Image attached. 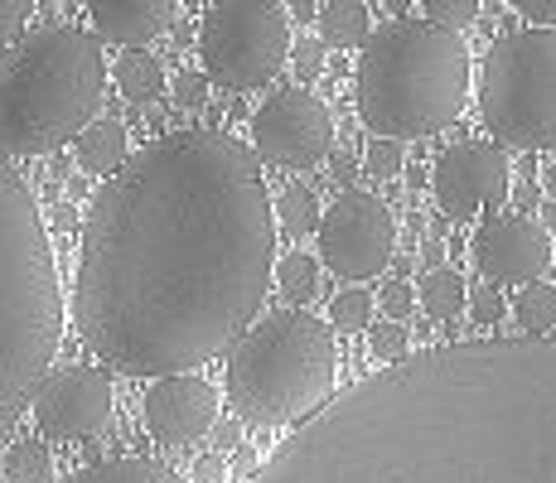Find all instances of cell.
<instances>
[{"label":"cell","instance_id":"35","mask_svg":"<svg viewBox=\"0 0 556 483\" xmlns=\"http://www.w3.org/2000/svg\"><path fill=\"white\" fill-rule=\"evenodd\" d=\"M213 440H218V449H238L242 445V425L238 421H218L213 425Z\"/></svg>","mask_w":556,"mask_h":483},{"label":"cell","instance_id":"17","mask_svg":"<svg viewBox=\"0 0 556 483\" xmlns=\"http://www.w3.org/2000/svg\"><path fill=\"white\" fill-rule=\"evenodd\" d=\"M112 82L126 102H155V97L165 92V68H160V59H151L146 49H131L112 63Z\"/></svg>","mask_w":556,"mask_h":483},{"label":"cell","instance_id":"1","mask_svg":"<svg viewBox=\"0 0 556 483\" xmlns=\"http://www.w3.org/2000/svg\"><path fill=\"white\" fill-rule=\"evenodd\" d=\"M276 203L248 145L175 131L136 150L83 223L73 319L131 378H179L256 319L276 276Z\"/></svg>","mask_w":556,"mask_h":483},{"label":"cell","instance_id":"15","mask_svg":"<svg viewBox=\"0 0 556 483\" xmlns=\"http://www.w3.org/2000/svg\"><path fill=\"white\" fill-rule=\"evenodd\" d=\"M126 160H131V155H126V126L116 122V116H102V122H92L88 131H83L78 165L88 169V175H106V179H112Z\"/></svg>","mask_w":556,"mask_h":483},{"label":"cell","instance_id":"11","mask_svg":"<svg viewBox=\"0 0 556 483\" xmlns=\"http://www.w3.org/2000/svg\"><path fill=\"white\" fill-rule=\"evenodd\" d=\"M35 421L49 440H88L112 421L106 368H59L35 396Z\"/></svg>","mask_w":556,"mask_h":483},{"label":"cell","instance_id":"25","mask_svg":"<svg viewBox=\"0 0 556 483\" xmlns=\"http://www.w3.org/2000/svg\"><path fill=\"white\" fill-rule=\"evenodd\" d=\"M421 15L441 29H465L479 20V0H426Z\"/></svg>","mask_w":556,"mask_h":483},{"label":"cell","instance_id":"9","mask_svg":"<svg viewBox=\"0 0 556 483\" xmlns=\"http://www.w3.org/2000/svg\"><path fill=\"white\" fill-rule=\"evenodd\" d=\"M252 141L256 155L286 169H309L329 155L334 145V116L305 88H281L262 102V112L252 116Z\"/></svg>","mask_w":556,"mask_h":483},{"label":"cell","instance_id":"22","mask_svg":"<svg viewBox=\"0 0 556 483\" xmlns=\"http://www.w3.org/2000/svg\"><path fill=\"white\" fill-rule=\"evenodd\" d=\"M276 223H281L286 232H295V238H305V232H319V223H325V208H319L315 189H305V185L281 189V199H276Z\"/></svg>","mask_w":556,"mask_h":483},{"label":"cell","instance_id":"27","mask_svg":"<svg viewBox=\"0 0 556 483\" xmlns=\"http://www.w3.org/2000/svg\"><path fill=\"white\" fill-rule=\"evenodd\" d=\"M402 145L397 141H372L368 145V155H363V169L368 175H378V179H397L402 175Z\"/></svg>","mask_w":556,"mask_h":483},{"label":"cell","instance_id":"18","mask_svg":"<svg viewBox=\"0 0 556 483\" xmlns=\"http://www.w3.org/2000/svg\"><path fill=\"white\" fill-rule=\"evenodd\" d=\"M63 483H185V474H175L169 465H155V459H106V465L78 469Z\"/></svg>","mask_w":556,"mask_h":483},{"label":"cell","instance_id":"24","mask_svg":"<svg viewBox=\"0 0 556 483\" xmlns=\"http://www.w3.org/2000/svg\"><path fill=\"white\" fill-rule=\"evenodd\" d=\"M329 319H334L339 334H363L372 325V295L368 290H339L334 305H329Z\"/></svg>","mask_w":556,"mask_h":483},{"label":"cell","instance_id":"26","mask_svg":"<svg viewBox=\"0 0 556 483\" xmlns=\"http://www.w3.org/2000/svg\"><path fill=\"white\" fill-rule=\"evenodd\" d=\"M372 358L388 363V368H392V363H402V358H412V339H406V329L392 325V319L372 329Z\"/></svg>","mask_w":556,"mask_h":483},{"label":"cell","instance_id":"33","mask_svg":"<svg viewBox=\"0 0 556 483\" xmlns=\"http://www.w3.org/2000/svg\"><path fill=\"white\" fill-rule=\"evenodd\" d=\"M513 10L522 20H538V29H556V0H518Z\"/></svg>","mask_w":556,"mask_h":483},{"label":"cell","instance_id":"21","mask_svg":"<svg viewBox=\"0 0 556 483\" xmlns=\"http://www.w3.org/2000/svg\"><path fill=\"white\" fill-rule=\"evenodd\" d=\"M0 483H53L49 445H39V440H20V445H10L5 465H0Z\"/></svg>","mask_w":556,"mask_h":483},{"label":"cell","instance_id":"5","mask_svg":"<svg viewBox=\"0 0 556 483\" xmlns=\"http://www.w3.org/2000/svg\"><path fill=\"white\" fill-rule=\"evenodd\" d=\"M339 386V343L305 309L266 315L228 358V402L252 425H305Z\"/></svg>","mask_w":556,"mask_h":483},{"label":"cell","instance_id":"29","mask_svg":"<svg viewBox=\"0 0 556 483\" xmlns=\"http://www.w3.org/2000/svg\"><path fill=\"white\" fill-rule=\"evenodd\" d=\"M25 20H29V0H0V59L15 49L10 39L25 29Z\"/></svg>","mask_w":556,"mask_h":483},{"label":"cell","instance_id":"13","mask_svg":"<svg viewBox=\"0 0 556 483\" xmlns=\"http://www.w3.org/2000/svg\"><path fill=\"white\" fill-rule=\"evenodd\" d=\"M218 425V392H213L194 372H179V378H160L146 392V431L155 445L165 449H185L203 440Z\"/></svg>","mask_w":556,"mask_h":483},{"label":"cell","instance_id":"31","mask_svg":"<svg viewBox=\"0 0 556 483\" xmlns=\"http://www.w3.org/2000/svg\"><path fill=\"white\" fill-rule=\"evenodd\" d=\"M382 309H388V319H392V325H402V319L416 309V290L406 285V281H392L388 290H382Z\"/></svg>","mask_w":556,"mask_h":483},{"label":"cell","instance_id":"6","mask_svg":"<svg viewBox=\"0 0 556 483\" xmlns=\"http://www.w3.org/2000/svg\"><path fill=\"white\" fill-rule=\"evenodd\" d=\"M484 126L513 150H556V29H518L479 68Z\"/></svg>","mask_w":556,"mask_h":483},{"label":"cell","instance_id":"38","mask_svg":"<svg viewBox=\"0 0 556 483\" xmlns=\"http://www.w3.org/2000/svg\"><path fill=\"white\" fill-rule=\"evenodd\" d=\"M542 185H547V193H552V199H556V155H552V165H547V169H542Z\"/></svg>","mask_w":556,"mask_h":483},{"label":"cell","instance_id":"32","mask_svg":"<svg viewBox=\"0 0 556 483\" xmlns=\"http://www.w3.org/2000/svg\"><path fill=\"white\" fill-rule=\"evenodd\" d=\"M175 102L203 106V102H208V78H203V73H179V78H175Z\"/></svg>","mask_w":556,"mask_h":483},{"label":"cell","instance_id":"23","mask_svg":"<svg viewBox=\"0 0 556 483\" xmlns=\"http://www.w3.org/2000/svg\"><path fill=\"white\" fill-rule=\"evenodd\" d=\"M276 290H281L286 300H309L319 290V262L309 252H291L276 266Z\"/></svg>","mask_w":556,"mask_h":483},{"label":"cell","instance_id":"34","mask_svg":"<svg viewBox=\"0 0 556 483\" xmlns=\"http://www.w3.org/2000/svg\"><path fill=\"white\" fill-rule=\"evenodd\" d=\"M223 474H228L223 455H203L199 465H194V479H189V483H223Z\"/></svg>","mask_w":556,"mask_h":483},{"label":"cell","instance_id":"3","mask_svg":"<svg viewBox=\"0 0 556 483\" xmlns=\"http://www.w3.org/2000/svg\"><path fill=\"white\" fill-rule=\"evenodd\" d=\"M469 49L455 29L431 20H388L358 49L354 102L378 141H416L435 136L469 102Z\"/></svg>","mask_w":556,"mask_h":483},{"label":"cell","instance_id":"4","mask_svg":"<svg viewBox=\"0 0 556 483\" xmlns=\"http://www.w3.org/2000/svg\"><path fill=\"white\" fill-rule=\"evenodd\" d=\"M106 92L98 35L45 25L0 59V155H49L83 141Z\"/></svg>","mask_w":556,"mask_h":483},{"label":"cell","instance_id":"14","mask_svg":"<svg viewBox=\"0 0 556 483\" xmlns=\"http://www.w3.org/2000/svg\"><path fill=\"white\" fill-rule=\"evenodd\" d=\"M98 39H112V45H146V39L165 35L169 20L179 15L175 0H98L88 10Z\"/></svg>","mask_w":556,"mask_h":483},{"label":"cell","instance_id":"37","mask_svg":"<svg viewBox=\"0 0 556 483\" xmlns=\"http://www.w3.org/2000/svg\"><path fill=\"white\" fill-rule=\"evenodd\" d=\"M358 175V169H354V160H349V155H339L334 160V179H339V185H349V179H354Z\"/></svg>","mask_w":556,"mask_h":483},{"label":"cell","instance_id":"19","mask_svg":"<svg viewBox=\"0 0 556 483\" xmlns=\"http://www.w3.org/2000/svg\"><path fill=\"white\" fill-rule=\"evenodd\" d=\"M513 325L522 329V339H552V329H556V285L538 281V285L518 290V300H513Z\"/></svg>","mask_w":556,"mask_h":483},{"label":"cell","instance_id":"8","mask_svg":"<svg viewBox=\"0 0 556 483\" xmlns=\"http://www.w3.org/2000/svg\"><path fill=\"white\" fill-rule=\"evenodd\" d=\"M315 238H319V262L334 276H344V281H372L392 262L397 223H392V208L378 193L344 189L325 208V223H319Z\"/></svg>","mask_w":556,"mask_h":483},{"label":"cell","instance_id":"20","mask_svg":"<svg viewBox=\"0 0 556 483\" xmlns=\"http://www.w3.org/2000/svg\"><path fill=\"white\" fill-rule=\"evenodd\" d=\"M416 300H421V309L431 319H455L459 309H465V300H469V285H465V276H459V271L441 266V271H426Z\"/></svg>","mask_w":556,"mask_h":483},{"label":"cell","instance_id":"7","mask_svg":"<svg viewBox=\"0 0 556 483\" xmlns=\"http://www.w3.org/2000/svg\"><path fill=\"white\" fill-rule=\"evenodd\" d=\"M291 10L276 0H223L208 5L199 29L203 78L232 92L271 82L291 63Z\"/></svg>","mask_w":556,"mask_h":483},{"label":"cell","instance_id":"28","mask_svg":"<svg viewBox=\"0 0 556 483\" xmlns=\"http://www.w3.org/2000/svg\"><path fill=\"white\" fill-rule=\"evenodd\" d=\"M469 315H475V325H479V329H494L498 319H504V295H498L494 285L469 290Z\"/></svg>","mask_w":556,"mask_h":483},{"label":"cell","instance_id":"2","mask_svg":"<svg viewBox=\"0 0 556 483\" xmlns=\"http://www.w3.org/2000/svg\"><path fill=\"white\" fill-rule=\"evenodd\" d=\"M63 339V290L29 185L0 155V435L49 382Z\"/></svg>","mask_w":556,"mask_h":483},{"label":"cell","instance_id":"10","mask_svg":"<svg viewBox=\"0 0 556 483\" xmlns=\"http://www.w3.org/2000/svg\"><path fill=\"white\" fill-rule=\"evenodd\" d=\"M513 169H508V155L504 145L494 141H459L451 145L431 169V189H435V203H441L445 218L465 223L484 208H498L513 189Z\"/></svg>","mask_w":556,"mask_h":483},{"label":"cell","instance_id":"30","mask_svg":"<svg viewBox=\"0 0 556 483\" xmlns=\"http://www.w3.org/2000/svg\"><path fill=\"white\" fill-rule=\"evenodd\" d=\"M291 63H295V73H301V82H315L319 73H325V45H319V39H301Z\"/></svg>","mask_w":556,"mask_h":483},{"label":"cell","instance_id":"12","mask_svg":"<svg viewBox=\"0 0 556 483\" xmlns=\"http://www.w3.org/2000/svg\"><path fill=\"white\" fill-rule=\"evenodd\" d=\"M475 266L489 281L538 285L552 266V232L528 213H494L475 232Z\"/></svg>","mask_w":556,"mask_h":483},{"label":"cell","instance_id":"16","mask_svg":"<svg viewBox=\"0 0 556 483\" xmlns=\"http://www.w3.org/2000/svg\"><path fill=\"white\" fill-rule=\"evenodd\" d=\"M372 10L363 5V0H329V5H319V45L325 49H349V45H368L372 39Z\"/></svg>","mask_w":556,"mask_h":483},{"label":"cell","instance_id":"36","mask_svg":"<svg viewBox=\"0 0 556 483\" xmlns=\"http://www.w3.org/2000/svg\"><path fill=\"white\" fill-rule=\"evenodd\" d=\"M421 256H426V266H431V271H441V262H445V242L441 238H431L421 246Z\"/></svg>","mask_w":556,"mask_h":483}]
</instances>
